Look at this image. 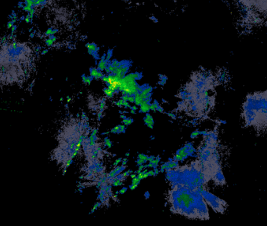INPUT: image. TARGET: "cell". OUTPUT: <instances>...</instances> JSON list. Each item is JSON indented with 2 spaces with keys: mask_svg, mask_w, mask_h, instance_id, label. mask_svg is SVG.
Here are the masks:
<instances>
[{
  "mask_svg": "<svg viewBox=\"0 0 267 226\" xmlns=\"http://www.w3.org/2000/svg\"><path fill=\"white\" fill-rule=\"evenodd\" d=\"M128 163L127 158H125V159H122V165L126 166Z\"/></svg>",
  "mask_w": 267,
  "mask_h": 226,
  "instance_id": "cell-40",
  "label": "cell"
},
{
  "mask_svg": "<svg viewBox=\"0 0 267 226\" xmlns=\"http://www.w3.org/2000/svg\"><path fill=\"white\" fill-rule=\"evenodd\" d=\"M129 156V152H127V153H125V157H128V156Z\"/></svg>",
  "mask_w": 267,
  "mask_h": 226,
  "instance_id": "cell-59",
  "label": "cell"
},
{
  "mask_svg": "<svg viewBox=\"0 0 267 226\" xmlns=\"http://www.w3.org/2000/svg\"><path fill=\"white\" fill-rule=\"evenodd\" d=\"M25 6V3H24V2H18V6L17 7L19 8V9H22Z\"/></svg>",
  "mask_w": 267,
  "mask_h": 226,
  "instance_id": "cell-33",
  "label": "cell"
},
{
  "mask_svg": "<svg viewBox=\"0 0 267 226\" xmlns=\"http://www.w3.org/2000/svg\"><path fill=\"white\" fill-rule=\"evenodd\" d=\"M144 197H145V199H148L150 197V193L149 192H146L145 193H144Z\"/></svg>",
  "mask_w": 267,
  "mask_h": 226,
  "instance_id": "cell-46",
  "label": "cell"
},
{
  "mask_svg": "<svg viewBox=\"0 0 267 226\" xmlns=\"http://www.w3.org/2000/svg\"><path fill=\"white\" fill-rule=\"evenodd\" d=\"M123 181H122L121 179H118V178H115V180H114V182H113L112 186H114V187H118V186H122V184H123Z\"/></svg>",
  "mask_w": 267,
  "mask_h": 226,
  "instance_id": "cell-13",
  "label": "cell"
},
{
  "mask_svg": "<svg viewBox=\"0 0 267 226\" xmlns=\"http://www.w3.org/2000/svg\"><path fill=\"white\" fill-rule=\"evenodd\" d=\"M144 123H145L146 126H148V128H151V129H153L154 127V120L153 118L150 115L149 113H147L146 114V116L144 118Z\"/></svg>",
  "mask_w": 267,
  "mask_h": 226,
  "instance_id": "cell-7",
  "label": "cell"
},
{
  "mask_svg": "<svg viewBox=\"0 0 267 226\" xmlns=\"http://www.w3.org/2000/svg\"><path fill=\"white\" fill-rule=\"evenodd\" d=\"M109 133H110V132H107V133H102V135H107Z\"/></svg>",
  "mask_w": 267,
  "mask_h": 226,
  "instance_id": "cell-58",
  "label": "cell"
},
{
  "mask_svg": "<svg viewBox=\"0 0 267 226\" xmlns=\"http://www.w3.org/2000/svg\"><path fill=\"white\" fill-rule=\"evenodd\" d=\"M14 34L10 33L9 35H8L7 38L9 39H10V40H12V39H14Z\"/></svg>",
  "mask_w": 267,
  "mask_h": 226,
  "instance_id": "cell-43",
  "label": "cell"
},
{
  "mask_svg": "<svg viewBox=\"0 0 267 226\" xmlns=\"http://www.w3.org/2000/svg\"><path fill=\"white\" fill-rule=\"evenodd\" d=\"M147 162H148V160H143V159H138L137 161V166L144 165Z\"/></svg>",
  "mask_w": 267,
  "mask_h": 226,
  "instance_id": "cell-23",
  "label": "cell"
},
{
  "mask_svg": "<svg viewBox=\"0 0 267 226\" xmlns=\"http://www.w3.org/2000/svg\"><path fill=\"white\" fill-rule=\"evenodd\" d=\"M101 206V202H97L96 203V204H94L93 208H92V211H91L90 213H93L95 211H96V209H97L98 208H99V207Z\"/></svg>",
  "mask_w": 267,
  "mask_h": 226,
  "instance_id": "cell-20",
  "label": "cell"
},
{
  "mask_svg": "<svg viewBox=\"0 0 267 226\" xmlns=\"http://www.w3.org/2000/svg\"><path fill=\"white\" fill-rule=\"evenodd\" d=\"M148 156L145 154H139L138 159H143V160H148Z\"/></svg>",
  "mask_w": 267,
  "mask_h": 226,
  "instance_id": "cell-30",
  "label": "cell"
},
{
  "mask_svg": "<svg viewBox=\"0 0 267 226\" xmlns=\"http://www.w3.org/2000/svg\"><path fill=\"white\" fill-rule=\"evenodd\" d=\"M71 100H72V99H71L70 97H67V102H68V103H69V102H70Z\"/></svg>",
  "mask_w": 267,
  "mask_h": 226,
  "instance_id": "cell-54",
  "label": "cell"
},
{
  "mask_svg": "<svg viewBox=\"0 0 267 226\" xmlns=\"http://www.w3.org/2000/svg\"><path fill=\"white\" fill-rule=\"evenodd\" d=\"M113 57V50L112 49H110V50H108V51H107V59H106V61H111V58H112Z\"/></svg>",
  "mask_w": 267,
  "mask_h": 226,
  "instance_id": "cell-18",
  "label": "cell"
},
{
  "mask_svg": "<svg viewBox=\"0 0 267 226\" xmlns=\"http://www.w3.org/2000/svg\"><path fill=\"white\" fill-rule=\"evenodd\" d=\"M166 178L174 186H185L201 189L210 180L201 161L197 160L189 165L176 167L167 171Z\"/></svg>",
  "mask_w": 267,
  "mask_h": 226,
  "instance_id": "cell-3",
  "label": "cell"
},
{
  "mask_svg": "<svg viewBox=\"0 0 267 226\" xmlns=\"http://www.w3.org/2000/svg\"><path fill=\"white\" fill-rule=\"evenodd\" d=\"M123 1H129V0H123Z\"/></svg>",
  "mask_w": 267,
  "mask_h": 226,
  "instance_id": "cell-60",
  "label": "cell"
},
{
  "mask_svg": "<svg viewBox=\"0 0 267 226\" xmlns=\"http://www.w3.org/2000/svg\"><path fill=\"white\" fill-rule=\"evenodd\" d=\"M150 19H151V20H153V21H155V22H157L158 20H156V18H155V17H150Z\"/></svg>",
  "mask_w": 267,
  "mask_h": 226,
  "instance_id": "cell-53",
  "label": "cell"
},
{
  "mask_svg": "<svg viewBox=\"0 0 267 226\" xmlns=\"http://www.w3.org/2000/svg\"><path fill=\"white\" fill-rule=\"evenodd\" d=\"M130 109L131 110H136V111H137V109H138V107H137V105H136V106H131Z\"/></svg>",
  "mask_w": 267,
  "mask_h": 226,
  "instance_id": "cell-49",
  "label": "cell"
},
{
  "mask_svg": "<svg viewBox=\"0 0 267 226\" xmlns=\"http://www.w3.org/2000/svg\"><path fill=\"white\" fill-rule=\"evenodd\" d=\"M57 32H58V29L57 28H49L45 32V36L50 37V35H55Z\"/></svg>",
  "mask_w": 267,
  "mask_h": 226,
  "instance_id": "cell-10",
  "label": "cell"
},
{
  "mask_svg": "<svg viewBox=\"0 0 267 226\" xmlns=\"http://www.w3.org/2000/svg\"><path fill=\"white\" fill-rule=\"evenodd\" d=\"M135 99H136V98H135L134 95H129L128 102H130V103H135Z\"/></svg>",
  "mask_w": 267,
  "mask_h": 226,
  "instance_id": "cell-27",
  "label": "cell"
},
{
  "mask_svg": "<svg viewBox=\"0 0 267 226\" xmlns=\"http://www.w3.org/2000/svg\"><path fill=\"white\" fill-rule=\"evenodd\" d=\"M154 172H155V176H156L157 174H159V169L157 168H154Z\"/></svg>",
  "mask_w": 267,
  "mask_h": 226,
  "instance_id": "cell-47",
  "label": "cell"
},
{
  "mask_svg": "<svg viewBox=\"0 0 267 226\" xmlns=\"http://www.w3.org/2000/svg\"><path fill=\"white\" fill-rule=\"evenodd\" d=\"M138 186V185L137 184H132L130 186H129V189H131V190H134Z\"/></svg>",
  "mask_w": 267,
  "mask_h": 226,
  "instance_id": "cell-38",
  "label": "cell"
},
{
  "mask_svg": "<svg viewBox=\"0 0 267 226\" xmlns=\"http://www.w3.org/2000/svg\"><path fill=\"white\" fill-rule=\"evenodd\" d=\"M93 77L91 76H87V84H88V85H90L91 83H92V80H93Z\"/></svg>",
  "mask_w": 267,
  "mask_h": 226,
  "instance_id": "cell-28",
  "label": "cell"
},
{
  "mask_svg": "<svg viewBox=\"0 0 267 226\" xmlns=\"http://www.w3.org/2000/svg\"><path fill=\"white\" fill-rule=\"evenodd\" d=\"M132 75H133V78L135 79L136 80H140V79L142 78L143 77V74L141 73H132Z\"/></svg>",
  "mask_w": 267,
  "mask_h": 226,
  "instance_id": "cell-17",
  "label": "cell"
},
{
  "mask_svg": "<svg viewBox=\"0 0 267 226\" xmlns=\"http://www.w3.org/2000/svg\"><path fill=\"white\" fill-rule=\"evenodd\" d=\"M40 50H41V47H39H39H36V50H36V52H39V51H40Z\"/></svg>",
  "mask_w": 267,
  "mask_h": 226,
  "instance_id": "cell-55",
  "label": "cell"
},
{
  "mask_svg": "<svg viewBox=\"0 0 267 226\" xmlns=\"http://www.w3.org/2000/svg\"><path fill=\"white\" fill-rule=\"evenodd\" d=\"M120 118H121V119H126V118H127V117H126V115H121V116H120Z\"/></svg>",
  "mask_w": 267,
  "mask_h": 226,
  "instance_id": "cell-52",
  "label": "cell"
},
{
  "mask_svg": "<svg viewBox=\"0 0 267 226\" xmlns=\"http://www.w3.org/2000/svg\"><path fill=\"white\" fill-rule=\"evenodd\" d=\"M17 28H18V26L14 24L13 28H11V33L14 34L15 32H17Z\"/></svg>",
  "mask_w": 267,
  "mask_h": 226,
  "instance_id": "cell-36",
  "label": "cell"
},
{
  "mask_svg": "<svg viewBox=\"0 0 267 226\" xmlns=\"http://www.w3.org/2000/svg\"><path fill=\"white\" fill-rule=\"evenodd\" d=\"M201 189L174 186L170 192L172 211L189 219H209L208 205Z\"/></svg>",
  "mask_w": 267,
  "mask_h": 226,
  "instance_id": "cell-1",
  "label": "cell"
},
{
  "mask_svg": "<svg viewBox=\"0 0 267 226\" xmlns=\"http://www.w3.org/2000/svg\"><path fill=\"white\" fill-rule=\"evenodd\" d=\"M123 103L124 101L122 100V99H120V100L117 101V102H115V105L118 106V107L122 108L123 107Z\"/></svg>",
  "mask_w": 267,
  "mask_h": 226,
  "instance_id": "cell-26",
  "label": "cell"
},
{
  "mask_svg": "<svg viewBox=\"0 0 267 226\" xmlns=\"http://www.w3.org/2000/svg\"><path fill=\"white\" fill-rule=\"evenodd\" d=\"M102 117H103V113H102V112L99 111V113L97 114V120H101Z\"/></svg>",
  "mask_w": 267,
  "mask_h": 226,
  "instance_id": "cell-35",
  "label": "cell"
},
{
  "mask_svg": "<svg viewBox=\"0 0 267 226\" xmlns=\"http://www.w3.org/2000/svg\"><path fill=\"white\" fill-rule=\"evenodd\" d=\"M25 17L26 16H22V17H20V20H19V21H23V20H25Z\"/></svg>",
  "mask_w": 267,
  "mask_h": 226,
  "instance_id": "cell-51",
  "label": "cell"
},
{
  "mask_svg": "<svg viewBox=\"0 0 267 226\" xmlns=\"http://www.w3.org/2000/svg\"><path fill=\"white\" fill-rule=\"evenodd\" d=\"M109 62L107 61H103V60H99V63H98V69L102 71H105L106 68L108 65Z\"/></svg>",
  "mask_w": 267,
  "mask_h": 226,
  "instance_id": "cell-8",
  "label": "cell"
},
{
  "mask_svg": "<svg viewBox=\"0 0 267 226\" xmlns=\"http://www.w3.org/2000/svg\"><path fill=\"white\" fill-rule=\"evenodd\" d=\"M130 113L133 114V115H135L136 114V110H131Z\"/></svg>",
  "mask_w": 267,
  "mask_h": 226,
  "instance_id": "cell-57",
  "label": "cell"
},
{
  "mask_svg": "<svg viewBox=\"0 0 267 226\" xmlns=\"http://www.w3.org/2000/svg\"><path fill=\"white\" fill-rule=\"evenodd\" d=\"M133 122V119L132 118H126L125 119L122 120V123L125 126H129Z\"/></svg>",
  "mask_w": 267,
  "mask_h": 226,
  "instance_id": "cell-14",
  "label": "cell"
},
{
  "mask_svg": "<svg viewBox=\"0 0 267 226\" xmlns=\"http://www.w3.org/2000/svg\"><path fill=\"white\" fill-rule=\"evenodd\" d=\"M140 181H141V180L139 179L137 177V178H133V179L132 180V184H137V185H139Z\"/></svg>",
  "mask_w": 267,
  "mask_h": 226,
  "instance_id": "cell-32",
  "label": "cell"
},
{
  "mask_svg": "<svg viewBox=\"0 0 267 226\" xmlns=\"http://www.w3.org/2000/svg\"><path fill=\"white\" fill-rule=\"evenodd\" d=\"M104 145L108 148H111L113 146L112 141L109 139V137H104Z\"/></svg>",
  "mask_w": 267,
  "mask_h": 226,
  "instance_id": "cell-11",
  "label": "cell"
},
{
  "mask_svg": "<svg viewBox=\"0 0 267 226\" xmlns=\"http://www.w3.org/2000/svg\"><path fill=\"white\" fill-rule=\"evenodd\" d=\"M111 132L112 133H118V134H119V133H122V132H121V130H120L119 126H115V127L113 128L112 130H111Z\"/></svg>",
  "mask_w": 267,
  "mask_h": 226,
  "instance_id": "cell-21",
  "label": "cell"
},
{
  "mask_svg": "<svg viewBox=\"0 0 267 226\" xmlns=\"http://www.w3.org/2000/svg\"><path fill=\"white\" fill-rule=\"evenodd\" d=\"M25 23H27V24H31V23H32V21H33V19L31 18V16H30L29 14L27 15L25 17Z\"/></svg>",
  "mask_w": 267,
  "mask_h": 226,
  "instance_id": "cell-22",
  "label": "cell"
},
{
  "mask_svg": "<svg viewBox=\"0 0 267 226\" xmlns=\"http://www.w3.org/2000/svg\"><path fill=\"white\" fill-rule=\"evenodd\" d=\"M35 31H34L33 32H31V33H30V38H31V39H33L34 37H35Z\"/></svg>",
  "mask_w": 267,
  "mask_h": 226,
  "instance_id": "cell-48",
  "label": "cell"
},
{
  "mask_svg": "<svg viewBox=\"0 0 267 226\" xmlns=\"http://www.w3.org/2000/svg\"><path fill=\"white\" fill-rule=\"evenodd\" d=\"M127 188L126 187H124V188H122V189H121V190H120L119 191V193L120 194H124V193H126V191H127Z\"/></svg>",
  "mask_w": 267,
  "mask_h": 226,
  "instance_id": "cell-39",
  "label": "cell"
},
{
  "mask_svg": "<svg viewBox=\"0 0 267 226\" xmlns=\"http://www.w3.org/2000/svg\"><path fill=\"white\" fill-rule=\"evenodd\" d=\"M28 32H29L30 33H31V32H33V28H30L29 29H28Z\"/></svg>",
  "mask_w": 267,
  "mask_h": 226,
  "instance_id": "cell-56",
  "label": "cell"
},
{
  "mask_svg": "<svg viewBox=\"0 0 267 226\" xmlns=\"http://www.w3.org/2000/svg\"><path fill=\"white\" fill-rule=\"evenodd\" d=\"M103 92H104L106 96H107V98H108V99H111V98H113L114 94H115V92H114L113 90H111V88H109L108 87H105V88L103 89Z\"/></svg>",
  "mask_w": 267,
  "mask_h": 226,
  "instance_id": "cell-9",
  "label": "cell"
},
{
  "mask_svg": "<svg viewBox=\"0 0 267 226\" xmlns=\"http://www.w3.org/2000/svg\"><path fill=\"white\" fill-rule=\"evenodd\" d=\"M252 5L260 13H267V0H250Z\"/></svg>",
  "mask_w": 267,
  "mask_h": 226,
  "instance_id": "cell-5",
  "label": "cell"
},
{
  "mask_svg": "<svg viewBox=\"0 0 267 226\" xmlns=\"http://www.w3.org/2000/svg\"><path fill=\"white\" fill-rule=\"evenodd\" d=\"M201 191L208 206H210L212 210L218 213H224L225 210L227 209V204L224 200L216 197L204 188L201 189Z\"/></svg>",
  "mask_w": 267,
  "mask_h": 226,
  "instance_id": "cell-4",
  "label": "cell"
},
{
  "mask_svg": "<svg viewBox=\"0 0 267 226\" xmlns=\"http://www.w3.org/2000/svg\"><path fill=\"white\" fill-rule=\"evenodd\" d=\"M159 102H157L156 100L154 101L153 103H151V110H152V111H157V110H158V108L159 107Z\"/></svg>",
  "mask_w": 267,
  "mask_h": 226,
  "instance_id": "cell-12",
  "label": "cell"
},
{
  "mask_svg": "<svg viewBox=\"0 0 267 226\" xmlns=\"http://www.w3.org/2000/svg\"><path fill=\"white\" fill-rule=\"evenodd\" d=\"M15 22L13 20H9L8 21L7 24H6V27H7V29H11L13 28V25H14Z\"/></svg>",
  "mask_w": 267,
  "mask_h": 226,
  "instance_id": "cell-24",
  "label": "cell"
},
{
  "mask_svg": "<svg viewBox=\"0 0 267 226\" xmlns=\"http://www.w3.org/2000/svg\"><path fill=\"white\" fill-rule=\"evenodd\" d=\"M54 41L52 40L50 38H48V39H46V40H45V45H46V47H53V46H54Z\"/></svg>",
  "mask_w": 267,
  "mask_h": 226,
  "instance_id": "cell-16",
  "label": "cell"
},
{
  "mask_svg": "<svg viewBox=\"0 0 267 226\" xmlns=\"http://www.w3.org/2000/svg\"><path fill=\"white\" fill-rule=\"evenodd\" d=\"M97 72L98 69H96V68H94V67H91L90 69H89V73H90V76H92L93 78H95V76H96Z\"/></svg>",
  "mask_w": 267,
  "mask_h": 226,
  "instance_id": "cell-15",
  "label": "cell"
},
{
  "mask_svg": "<svg viewBox=\"0 0 267 226\" xmlns=\"http://www.w3.org/2000/svg\"><path fill=\"white\" fill-rule=\"evenodd\" d=\"M242 115L245 126L267 132V90L247 95Z\"/></svg>",
  "mask_w": 267,
  "mask_h": 226,
  "instance_id": "cell-2",
  "label": "cell"
},
{
  "mask_svg": "<svg viewBox=\"0 0 267 226\" xmlns=\"http://www.w3.org/2000/svg\"><path fill=\"white\" fill-rule=\"evenodd\" d=\"M123 106L124 108H125V109H128V108H129V109H130L131 108V106L130 104H129V102H125V101H124Z\"/></svg>",
  "mask_w": 267,
  "mask_h": 226,
  "instance_id": "cell-34",
  "label": "cell"
},
{
  "mask_svg": "<svg viewBox=\"0 0 267 226\" xmlns=\"http://www.w3.org/2000/svg\"><path fill=\"white\" fill-rule=\"evenodd\" d=\"M111 65L114 67H119L120 66V61H118V60L114 59L111 61Z\"/></svg>",
  "mask_w": 267,
  "mask_h": 226,
  "instance_id": "cell-25",
  "label": "cell"
},
{
  "mask_svg": "<svg viewBox=\"0 0 267 226\" xmlns=\"http://www.w3.org/2000/svg\"><path fill=\"white\" fill-rule=\"evenodd\" d=\"M92 135H97L98 133V129H96V128H95V129H93V130H92Z\"/></svg>",
  "mask_w": 267,
  "mask_h": 226,
  "instance_id": "cell-41",
  "label": "cell"
},
{
  "mask_svg": "<svg viewBox=\"0 0 267 226\" xmlns=\"http://www.w3.org/2000/svg\"><path fill=\"white\" fill-rule=\"evenodd\" d=\"M86 47L87 48V52L89 55H92L94 52L96 51H99V48L97 47V45L96 43H87L86 44Z\"/></svg>",
  "mask_w": 267,
  "mask_h": 226,
  "instance_id": "cell-6",
  "label": "cell"
},
{
  "mask_svg": "<svg viewBox=\"0 0 267 226\" xmlns=\"http://www.w3.org/2000/svg\"><path fill=\"white\" fill-rule=\"evenodd\" d=\"M50 39H51L52 40L54 41V43H55L56 41H57V38L56 37L55 35H50Z\"/></svg>",
  "mask_w": 267,
  "mask_h": 226,
  "instance_id": "cell-44",
  "label": "cell"
},
{
  "mask_svg": "<svg viewBox=\"0 0 267 226\" xmlns=\"http://www.w3.org/2000/svg\"><path fill=\"white\" fill-rule=\"evenodd\" d=\"M157 111L160 112V113H163V112H164V110H163V109H162L161 106H159V107L158 108V110H157Z\"/></svg>",
  "mask_w": 267,
  "mask_h": 226,
  "instance_id": "cell-50",
  "label": "cell"
},
{
  "mask_svg": "<svg viewBox=\"0 0 267 226\" xmlns=\"http://www.w3.org/2000/svg\"><path fill=\"white\" fill-rule=\"evenodd\" d=\"M48 52V49H44V50H42V52H41V55H45V54H47V53Z\"/></svg>",
  "mask_w": 267,
  "mask_h": 226,
  "instance_id": "cell-42",
  "label": "cell"
},
{
  "mask_svg": "<svg viewBox=\"0 0 267 226\" xmlns=\"http://www.w3.org/2000/svg\"><path fill=\"white\" fill-rule=\"evenodd\" d=\"M119 129L120 130H121V132H122V133H125V130H126V126L125 125H119Z\"/></svg>",
  "mask_w": 267,
  "mask_h": 226,
  "instance_id": "cell-31",
  "label": "cell"
},
{
  "mask_svg": "<svg viewBox=\"0 0 267 226\" xmlns=\"http://www.w3.org/2000/svg\"><path fill=\"white\" fill-rule=\"evenodd\" d=\"M122 159H121V158H119V159H117V160H115V162H114V167H118V166L119 165V163H122Z\"/></svg>",
  "mask_w": 267,
  "mask_h": 226,
  "instance_id": "cell-29",
  "label": "cell"
},
{
  "mask_svg": "<svg viewBox=\"0 0 267 226\" xmlns=\"http://www.w3.org/2000/svg\"><path fill=\"white\" fill-rule=\"evenodd\" d=\"M152 87H149V86H148V87H146L145 89L144 90V91H142V95H148V94L151 93V91H152Z\"/></svg>",
  "mask_w": 267,
  "mask_h": 226,
  "instance_id": "cell-19",
  "label": "cell"
},
{
  "mask_svg": "<svg viewBox=\"0 0 267 226\" xmlns=\"http://www.w3.org/2000/svg\"><path fill=\"white\" fill-rule=\"evenodd\" d=\"M87 76L85 74H83L82 76V81L83 82V84H87Z\"/></svg>",
  "mask_w": 267,
  "mask_h": 226,
  "instance_id": "cell-37",
  "label": "cell"
},
{
  "mask_svg": "<svg viewBox=\"0 0 267 226\" xmlns=\"http://www.w3.org/2000/svg\"><path fill=\"white\" fill-rule=\"evenodd\" d=\"M130 177L131 178H132V179H133V178H137V174H136V173H132V174H130Z\"/></svg>",
  "mask_w": 267,
  "mask_h": 226,
  "instance_id": "cell-45",
  "label": "cell"
}]
</instances>
